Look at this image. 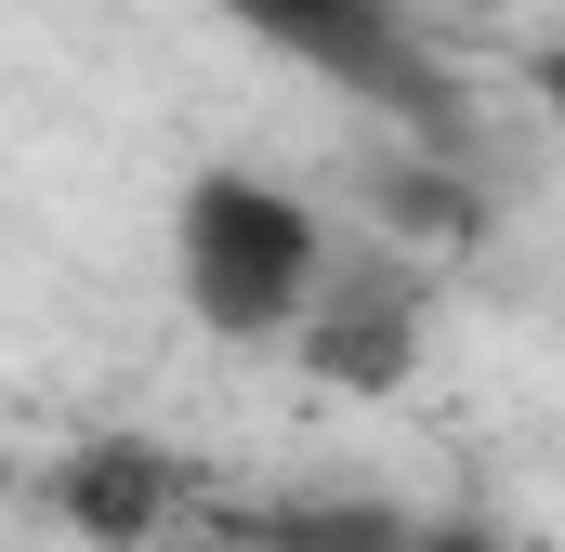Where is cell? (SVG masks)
Returning <instances> with one entry per match:
<instances>
[{
	"mask_svg": "<svg viewBox=\"0 0 565 552\" xmlns=\"http://www.w3.org/2000/svg\"><path fill=\"white\" fill-rule=\"evenodd\" d=\"M171 276L211 342H289L302 289L329 276V224L264 171H198L171 211Z\"/></svg>",
	"mask_w": 565,
	"mask_h": 552,
	"instance_id": "cell-1",
	"label": "cell"
},
{
	"mask_svg": "<svg viewBox=\"0 0 565 552\" xmlns=\"http://www.w3.org/2000/svg\"><path fill=\"white\" fill-rule=\"evenodd\" d=\"M422 316L434 289L408 264H329L316 289H302V316H289V342H302V369L316 382H342V395H395L408 369H422Z\"/></svg>",
	"mask_w": 565,
	"mask_h": 552,
	"instance_id": "cell-2",
	"label": "cell"
},
{
	"mask_svg": "<svg viewBox=\"0 0 565 552\" xmlns=\"http://www.w3.org/2000/svg\"><path fill=\"white\" fill-rule=\"evenodd\" d=\"M211 13H237V26L289 40L302 66H329V79L434 119V79H422V53H408V26H395V0H211Z\"/></svg>",
	"mask_w": 565,
	"mask_h": 552,
	"instance_id": "cell-3",
	"label": "cell"
},
{
	"mask_svg": "<svg viewBox=\"0 0 565 552\" xmlns=\"http://www.w3.org/2000/svg\"><path fill=\"white\" fill-rule=\"evenodd\" d=\"M53 513L79 527V540H158L171 513H184V460L171 447H79V460H53Z\"/></svg>",
	"mask_w": 565,
	"mask_h": 552,
	"instance_id": "cell-4",
	"label": "cell"
},
{
	"mask_svg": "<svg viewBox=\"0 0 565 552\" xmlns=\"http://www.w3.org/2000/svg\"><path fill=\"white\" fill-rule=\"evenodd\" d=\"M422 513H395V500H355V487H329V500H264V513H224V540L237 552H408Z\"/></svg>",
	"mask_w": 565,
	"mask_h": 552,
	"instance_id": "cell-5",
	"label": "cell"
},
{
	"mask_svg": "<svg viewBox=\"0 0 565 552\" xmlns=\"http://www.w3.org/2000/svg\"><path fill=\"white\" fill-rule=\"evenodd\" d=\"M408 552H513V540H487V527H408Z\"/></svg>",
	"mask_w": 565,
	"mask_h": 552,
	"instance_id": "cell-6",
	"label": "cell"
}]
</instances>
